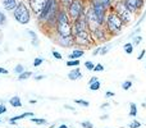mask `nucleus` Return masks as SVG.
I'll use <instances>...</instances> for the list:
<instances>
[{
	"label": "nucleus",
	"mask_w": 146,
	"mask_h": 128,
	"mask_svg": "<svg viewBox=\"0 0 146 128\" xmlns=\"http://www.w3.org/2000/svg\"><path fill=\"white\" fill-rule=\"evenodd\" d=\"M90 7L92 8L94 13H95L96 18H98L100 26L105 25V19L106 15H108V8L100 1V0H90Z\"/></svg>",
	"instance_id": "obj_6"
},
{
	"label": "nucleus",
	"mask_w": 146,
	"mask_h": 128,
	"mask_svg": "<svg viewBox=\"0 0 146 128\" xmlns=\"http://www.w3.org/2000/svg\"><path fill=\"white\" fill-rule=\"evenodd\" d=\"M32 117H35V114H33L32 111H26V113L21 114V115H14V117H12V118L9 119V123H10V124H17V122L21 121V119L32 118Z\"/></svg>",
	"instance_id": "obj_14"
},
{
	"label": "nucleus",
	"mask_w": 146,
	"mask_h": 128,
	"mask_svg": "<svg viewBox=\"0 0 146 128\" xmlns=\"http://www.w3.org/2000/svg\"><path fill=\"white\" fill-rule=\"evenodd\" d=\"M25 70H26V69H25V67H23L22 64H17V65L14 67V73H15V74H18V76H19L21 73H23Z\"/></svg>",
	"instance_id": "obj_29"
},
{
	"label": "nucleus",
	"mask_w": 146,
	"mask_h": 128,
	"mask_svg": "<svg viewBox=\"0 0 146 128\" xmlns=\"http://www.w3.org/2000/svg\"><path fill=\"white\" fill-rule=\"evenodd\" d=\"M73 40H74V48H91L92 45H95V40L92 37V33L90 30L82 31V32H78L73 36Z\"/></svg>",
	"instance_id": "obj_4"
},
{
	"label": "nucleus",
	"mask_w": 146,
	"mask_h": 128,
	"mask_svg": "<svg viewBox=\"0 0 146 128\" xmlns=\"http://www.w3.org/2000/svg\"><path fill=\"white\" fill-rule=\"evenodd\" d=\"M101 3H103L104 5H105L108 9H110L111 7H113V0H100Z\"/></svg>",
	"instance_id": "obj_35"
},
{
	"label": "nucleus",
	"mask_w": 146,
	"mask_h": 128,
	"mask_svg": "<svg viewBox=\"0 0 146 128\" xmlns=\"http://www.w3.org/2000/svg\"><path fill=\"white\" fill-rule=\"evenodd\" d=\"M71 1H72V0H59V3H60V5H62V7H63V8H66V9H67V8H68V5L71 4Z\"/></svg>",
	"instance_id": "obj_38"
},
{
	"label": "nucleus",
	"mask_w": 146,
	"mask_h": 128,
	"mask_svg": "<svg viewBox=\"0 0 146 128\" xmlns=\"http://www.w3.org/2000/svg\"><path fill=\"white\" fill-rule=\"evenodd\" d=\"M4 113H7V106H5L4 104H0V115Z\"/></svg>",
	"instance_id": "obj_44"
},
{
	"label": "nucleus",
	"mask_w": 146,
	"mask_h": 128,
	"mask_svg": "<svg viewBox=\"0 0 146 128\" xmlns=\"http://www.w3.org/2000/svg\"><path fill=\"white\" fill-rule=\"evenodd\" d=\"M104 27L106 28V31H108V33L110 36H118L119 33L122 32V30L126 27V23L119 18V15L117 14V13H114L113 10H111V12L108 13V15H106Z\"/></svg>",
	"instance_id": "obj_2"
},
{
	"label": "nucleus",
	"mask_w": 146,
	"mask_h": 128,
	"mask_svg": "<svg viewBox=\"0 0 146 128\" xmlns=\"http://www.w3.org/2000/svg\"><path fill=\"white\" fill-rule=\"evenodd\" d=\"M100 51H101V46H96L92 50V55H100Z\"/></svg>",
	"instance_id": "obj_41"
},
{
	"label": "nucleus",
	"mask_w": 146,
	"mask_h": 128,
	"mask_svg": "<svg viewBox=\"0 0 146 128\" xmlns=\"http://www.w3.org/2000/svg\"><path fill=\"white\" fill-rule=\"evenodd\" d=\"M0 123H1V118H0Z\"/></svg>",
	"instance_id": "obj_52"
},
{
	"label": "nucleus",
	"mask_w": 146,
	"mask_h": 128,
	"mask_svg": "<svg viewBox=\"0 0 146 128\" xmlns=\"http://www.w3.org/2000/svg\"><path fill=\"white\" fill-rule=\"evenodd\" d=\"M5 23H7V17H5V15L0 12V26H4Z\"/></svg>",
	"instance_id": "obj_40"
},
{
	"label": "nucleus",
	"mask_w": 146,
	"mask_h": 128,
	"mask_svg": "<svg viewBox=\"0 0 146 128\" xmlns=\"http://www.w3.org/2000/svg\"><path fill=\"white\" fill-rule=\"evenodd\" d=\"M96 81H99V78L96 77V76H92V77L88 80V85H91V83H94V82H96Z\"/></svg>",
	"instance_id": "obj_45"
},
{
	"label": "nucleus",
	"mask_w": 146,
	"mask_h": 128,
	"mask_svg": "<svg viewBox=\"0 0 146 128\" xmlns=\"http://www.w3.org/2000/svg\"><path fill=\"white\" fill-rule=\"evenodd\" d=\"M30 121L32 122V123L35 124H38V126H44V124H48V121L44 118H35V117H32V118H30Z\"/></svg>",
	"instance_id": "obj_23"
},
{
	"label": "nucleus",
	"mask_w": 146,
	"mask_h": 128,
	"mask_svg": "<svg viewBox=\"0 0 146 128\" xmlns=\"http://www.w3.org/2000/svg\"><path fill=\"white\" fill-rule=\"evenodd\" d=\"M108 118H109V115H108V114H104V115L101 117L100 119H101V121H106V119H108Z\"/></svg>",
	"instance_id": "obj_50"
},
{
	"label": "nucleus",
	"mask_w": 146,
	"mask_h": 128,
	"mask_svg": "<svg viewBox=\"0 0 146 128\" xmlns=\"http://www.w3.org/2000/svg\"><path fill=\"white\" fill-rule=\"evenodd\" d=\"M129 117L136 118L137 117V105L136 103H129Z\"/></svg>",
	"instance_id": "obj_21"
},
{
	"label": "nucleus",
	"mask_w": 146,
	"mask_h": 128,
	"mask_svg": "<svg viewBox=\"0 0 146 128\" xmlns=\"http://www.w3.org/2000/svg\"><path fill=\"white\" fill-rule=\"evenodd\" d=\"M85 15H86V22H87V28L91 31V32L95 31L98 27H100V23H99L98 18H96L95 13H94V10H92V8L91 7L86 8Z\"/></svg>",
	"instance_id": "obj_8"
},
{
	"label": "nucleus",
	"mask_w": 146,
	"mask_h": 128,
	"mask_svg": "<svg viewBox=\"0 0 146 128\" xmlns=\"http://www.w3.org/2000/svg\"><path fill=\"white\" fill-rule=\"evenodd\" d=\"M145 18H146V12H144V13H142V17H141V18H140V19H139V22H137V23H136V27H139V26H140V25H141V23H142V21H144V19H145Z\"/></svg>",
	"instance_id": "obj_42"
},
{
	"label": "nucleus",
	"mask_w": 146,
	"mask_h": 128,
	"mask_svg": "<svg viewBox=\"0 0 146 128\" xmlns=\"http://www.w3.org/2000/svg\"><path fill=\"white\" fill-rule=\"evenodd\" d=\"M131 87H132V81L131 80H127V81H124V82L122 83V88H123L124 91L131 90Z\"/></svg>",
	"instance_id": "obj_27"
},
{
	"label": "nucleus",
	"mask_w": 146,
	"mask_h": 128,
	"mask_svg": "<svg viewBox=\"0 0 146 128\" xmlns=\"http://www.w3.org/2000/svg\"><path fill=\"white\" fill-rule=\"evenodd\" d=\"M80 124H81V127L82 128H95L94 127V124L91 123L90 121H83V122H81Z\"/></svg>",
	"instance_id": "obj_32"
},
{
	"label": "nucleus",
	"mask_w": 146,
	"mask_h": 128,
	"mask_svg": "<svg viewBox=\"0 0 146 128\" xmlns=\"http://www.w3.org/2000/svg\"><path fill=\"white\" fill-rule=\"evenodd\" d=\"M44 78H45V76H44V74H36L35 76V77H33V80H35V81H41V80H44Z\"/></svg>",
	"instance_id": "obj_46"
},
{
	"label": "nucleus",
	"mask_w": 146,
	"mask_h": 128,
	"mask_svg": "<svg viewBox=\"0 0 146 128\" xmlns=\"http://www.w3.org/2000/svg\"><path fill=\"white\" fill-rule=\"evenodd\" d=\"M42 63H44V59L42 58H36L35 60H33V67L37 68V67H40Z\"/></svg>",
	"instance_id": "obj_36"
},
{
	"label": "nucleus",
	"mask_w": 146,
	"mask_h": 128,
	"mask_svg": "<svg viewBox=\"0 0 146 128\" xmlns=\"http://www.w3.org/2000/svg\"><path fill=\"white\" fill-rule=\"evenodd\" d=\"M108 108H110V104H109V103H104L103 105H101V109H104V110H105V109H108Z\"/></svg>",
	"instance_id": "obj_49"
},
{
	"label": "nucleus",
	"mask_w": 146,
	"mask_h": 128,
	"mask_svg": "<svg viewBox=\"0 0 146 128\" xmlns=\"http://www.w3.org/2000/svg\"><path fill=\"white\" fill-rule=\"evenodd\" d=\"M122 1L126 5L127 9L131 10L132 13L141 12V9L144 8V4H145V0H122Z\"/></svg>",
	"instance_id": "obj_11"
},
{
	"label": "nucleus",
	"mask_w": 146,
	"mask_h": 128,
	"mask_svg": "<svg viewBox=\"0 0 146 128\" xmlns=\"http://www.w3.org/2000/svg\"><path fill=\"white\" fill-rule=\"evenodd\" d=\"M82 78V72H81L80 68H73L71 72L68 73V80L71 81H77V80H81Z\"/></svg>",
	"instance_id": "obj_15"
},
{
	"label": "nucleus",
	"mask_w": 146,
	"mask_h": 128,
	"mask_svg": "<svg viewBox=\"0 0 146 128\" xmlns=\"http://www.w3.org/2000/svg\"><path fill=\"white\" fill-rule=\"evenodd\" d=\"M91 33H92V37H94V40H95L96 44L106 42V41L109 40V33H108V31H106V28L104 27V26L98 27L95 31H92Z\"/></svg>",
	"instance_id": "obj_10"
},
{
	"label": "nucleus",
	"mask_w": 146,
	"mask_h": 128,
	"mask_svg": "<svg viewBox=\"0 0 146 128\" xmlns=\"http://www.w3.org/2000/svg\"><path fill=\"white\" fill-rule=\"evenodd\" d=\"M64 109H67V110H71V111H73V113H76V109L73 108V106H71V105H64Z\"/></svg>",
	"instance_id": "obj_47"
},
{
	"label": "nucleus",
	"mask_w": 146,
	"mask_h": 128,
	"mask_svg": "<svg viewBox=\"0 0 146 128\" xmlns=\"http://www.w3.org/2000/svg\"><path fill=\"white\" fill-rule=\"evenodd\" d=\"M104 69H105V67H104L101 63L95 64V67H94V72H103Z\"/></svg>",
	"instance_id": "obj_33"
},
{
	"label": "nucleus",
	"mask_w": 146,
	"mask_h": 128,
	"mask_svg": "<svg viewBox=\"0 0 146 128\" xmlns=\"http://www.w3.org/2000/svg\"><path fill=\"white\" fill-rule=\"evenodd\" d=\"M110 9L113 10L114 13H117V14L119 15V18H121V19L126 23V26L129 25V23L133 21V13H132L131 10L127 9L126 5L123 4V1H122V0H119V1H117L115 4H113V7H111Z\"/></svg>",
	"instance_id": "obj_5"
},
{
	"label": "nucleus",
	"mask_w": 146,
	"mask_h": 128,
	"mask_svg": "<svg viewBox=\"0 0 146 128\" xmlns=\"http://www.w3.org/2000/svg\"><path fill=\"white\" fill-rule=\"evenodd\" d=\"M142 124L140 123L139 121H136V119H133V121H131L129 122V124H128V128H140Z\"/></svg>",
	"instance_id": "obj_30"
},
{
	"label": "nucleus",
	"mask_w": 146,
	"mask_h": 128,
	"mask_svg": "<svg viewBox=\"0 0 146 128\" xmlns=\"http://www.w3.org/2000/svg\"><path fill=\"white\" fill-rule=\"evenodd\" d=\"M13 17L21 25H28L31 21V12L30 8L26 5V3L18 1V5L15 7V9L13 10Z\"/></svg>",
	"instance_id": "obj_3"
},
{
	"label": "nucleus",
	"mask_w": 146,
	"mask_h": 128,
	"mask_svg": "<svg viewBox=\"0 0 146 128\" xmlns=\"http://www.w3.org/2000/svg\"><path fill=\"white\" fill-rule=\"evenodd\" d=\"M145 68H146V64H145Z\"/></svg>",
	"instance_id": "obj_53"
},
{
	"label": "nucleus",
	"mask_w": 146,
	"mask_h": 128,
	"mask_svg": "<svg viewBox=\"0 0 146 128\" xmlns=\"http://www.w3.org/2000/svg\"><path fill=\"white\" fill-rule=\"evenodd\" d=\"M100 87H101L100 81H96V82H94V83H91V85H88V88H90L91 91H99V90H100Z\"/></svg>",
	"instance_id": "obj_26"
},
{
	"label": "nucleus",
	"mask_w": 146,
	"mask_h": 128,
	"mask_svg": "<svg viewBox=\"0 0 146 128\" xmlns=\"http://www.w3.org/2000/svg\"><path fill=\"white\" fill-rule=\"evenodd\" d=\"M32 72L31 70H25L23 73H21L19 74V77H18V81H26V80H28L30 77H32Z\"/></svg>",
	"instance_id": "obj_22"
},
{
	"label": "nucleus",
	"mask_w": 146,
	"mask_h": 128,
	"mask_svg": "<svg viewBox=\"0 0 146 128\" xmlns=\"http://www.w3.org/2000/svg\"><path fill=\"white\" fill-rule=\"evenodd\" d=\"M56 44L62 48H73L74 45V40H73V36L71 37H56Z\"/></svg>",
	"instance_id": "obj_13"
},
{
	"label": "nucleus",
	"mask_w": 146,
	"mask_h": 128,
	"mask_svg": "<svg viewBox=\"0 0 146 128\" xmlns=\"http://www.w3.org/2000/svg\"><path fill=\"white\" fill-rule=\"evenodd\" d=\"M9 104L13 108H22V101H21L19 96H13V97H10Z\"/></svg>",
	"instance_id": "obj_19"
},
{
	"label": "nucleus",
	"mask_w": 146,
	"mask_h": 128,
	"mask_svg": "<svg viewBox=\"0 0 146 128\" xmlns=\"http://www.w3.org/2000/svg\"><path fill=\"white\" fill-rule=\"evenodd\" d=\"M58 128H69V127L67 126V124H60V126H59Z\"/></svg>",
	"instance_id": "obj_51"
},
{
	"label": "nucleus",
	"mask_w": 146,
	"mask_h": 128,
	"mask_svg": "<svg viewBox=\"0 0 146 128\" xmlns=\"http://www.w3.org/2000/svg\"><path fill=\"white\" fill-rule=\"evenodd\" d=\"M8 69H5V68H3V67H0V74H8Z\"/></svg>",
	"instance_id": "obj_48"
},
{
	"label": "nucleus",
	"mask_w": 146,
	"mask_h": 128,
	"mask_svg": "<svg viewBox=\"0 0 146 128\" xmlns=\"http://www.w3.org/2000/svg\"><path fill=\"white\" fill-rule=\"evenodd\" d=\"M131 40H132V44H133L135 46H137V45H140V44L142 42V36H141V35L132 36V37H131Z\"/></svg>",
	"instance_id": "obj_25"
},
{
	"label": "nucleus",
	"mask_w": 146,
	"mask_h": 128,
	"mask_svg": "<svg viewBox=\"0 0 146 128\" xmlns=\"http://www.w3.org/2000/svg\"><path fill=\"white\" fill-rule=\"evenodd\" d=\"M55 36L58 37H71L72 36V19L66 8L62 7L59 10L55 25Z\"/></svg>",
	"instance_id": "obj_1"
},
{
	"label": "nucleus",
	"mask_w": 146,
	"mask_h": 128,
	"mask_svg": "<svg viewBox=\"0 0 146 128\" xmlns=\"http://www.w3.org/2000/svg\"><path fill=\"white\" fill-rule=\"evenodd\" d=\"M17 5H18L17 0H3V7L7 10H14Z\"/></svg>",
	"instance_id": "obj_17"
},
{
	"label": "nucleus",
	"mask_w": 146,
	"mask_h": 128,
	"mask_svg": "<svg viewBox=\"0 0 146 128\" xmlns=\"http://www.w3.org/2000/svg\"><path fill=\"white\" fill-rule=\"evenodd\" d=\"M86 30H88V28H87V22H86L85 14H82L80 18H77V19L72 21V36H74L76 33L82 32V31H86Z\"/></svg>",
	"instance_id": "obj_9"
},
{
	"label": "nucleus",
	"mask_w": 146,
	"mask_h": 128,
	"mask_svg": "<svg viewBox=\"0 0 146 128\" xmlns=\"http://www.w3.org/2000/svg\"><path fill=\"white\" fill-rule=\"evenodd\" d=\"M145 55H146V50H145V49H142V50L139 53V55H137V60H139V62L142 60V59L145 58Z\"/></svg>",
	"instance_id": "obj_39"
},
{
	"label": "nucleus",
	"mask_w": 146,
	"mask_h": 128,
	"mask_svg": "<svg viewBox=\"0 0 146 128\" xmlns=\"http://www.w3.org/2000/svg\"><path fill=\"white\" fill-rule=\"evenodd\" d=\"M27 35H30V37H31V44H32V46H33V48H37L38 44H40V41H38L36 32H35V31H32V30H27Z\"/></svg>",
	"instance_id": "obj_18"
},
{
	"label": "nucleus",
	"mask_w": 146,
	"mask_h": 128,
	"mask_svg": "<svg viewBox=\"0 0 146 128\" xmlns=\"http://www.w3.org/2000/svg\"><path fill=\"white\" fill-rule=\"evenodd\" d=\"M114 96H115V94H114L113 91H106V92H105V97H106V99H109V97H114Z\"/></svg>",
	"instance_id": "obj_43"
},
{
	"label": "nucleus",
	"mask_w": 146,
	"mask_h": 128,
	"mask_svg": "<svg viewBox=\"0 0 146 128\" xmlns=\"http://www.w3.org/2000/svg\"><path fill=\"white\" fill-rule=\"evenodd\" d=\"M85 55V49L82 48H74L72 50V53L68 55V59H80Z\"/></svg>",
	"instance_id": "obj_16"
},
{
	"label": "nucleus",
	"mask_w": 146,
	"mask_h": 128,
	"mask_svg": "<svg viewBox=\"0 0 146 128\" xmlns=\"http://www.w3.org/2000/svg\"><path fill=\"white\" fill-rule=\"evenodd\" d=\"M133 49H135V45L132 42H126L123 45V50L127 55H131V54L133 53Z\"/></svg>",
	"instance_id": "obj_20"
},
{
	"label": "nucleus",
	"mask_w": 146,
	"mask_h": 128,
	"mask_svg": "<svg viewBox=\"0 0 146 128\" xmlns=\"http://www.w3.org/2000/svg\"><path fill=\"white\" fill-rule=\"evenodd\" d=\"M94 67H95V64H94L91 60L85 62V68H86L87 70H94Z\"/></svg>",
	"instance_id": "obj_34"
},
{
	"label": "nucleus",
	"mask_w": 146,
	"mask_h": 128,
	"mask_svg": "<svg viewBox=\"0 0 146 128\" xmlns=\"http://www.w3.org/2000/svg\"><path fill=\"white\" fill-rule=\"evenodd\" d=\"M111 49V44H106V45L101 46V51H100V55H105L108 54V51Z\"/></svg>",
	"instance_id": "obj_28"
},
{
	"label": "nucleus",
	"mask_w": 146,
	"mask_h": 128,
	"mask_svg": "<svg viewBox=\"0 0 146 128\" xmlns=\"http://www.w3.org/2000/svg\"><path fill=\"white\" fill-rule=\"evenodd\" d=\"M67 12H68L72 21L80 18L81 15L85 14V12H86V7H85L83 0H72L71 4L67 8Z\"/></svg>",
	"instance_id": "obj_7"
},
{
	"label": "nucleus",
	"mask_w": 146,
	"mask_h": 128,
	"mask_svg": "<svg viewBox=\"0 0 146 128\" xmlns=\"http://www.w3.org/2000/svg\"><path fill=\"white\" fill-rule=\"evenodd\" d=\"M74 103H76V104H78V105H81V106H83V108H87V106L90 105V103H88V101L81 100V99H76Z\"/></svg>",
	"instance_id": "obj_31"
},
{
	"label": "nucleus",
	"mask_w": 146,
	"mask_h": 128,
	"mask_svg": "<svg viewBox=\"0 0 146 128\" xmlns=\"http://www.w3.org/2000/svg\"><path fill=\"white\" fill-rule=\"evenodd\" d=\"M46 0H28V5H30V9L32 10V13L38 17L42 12L44 7H45Z\"/></svg>",
	"instance_id": "obj_12"
},
{
	"label": "nucleus",
	"mask_w": 146,
	"mask_h": 128,
	"mask_svg": "<svg viewBox=\"0 0 146 128\" xmlns=\"http://www.w3.org/2000/svg\"><path fill=\"white\" fill-rule=\"evenodd\" d=\"M51 54H53V56H54L55 59H58V60H62V59H63L62 54L59 53V51H56V50H53V51H51Z\"/></svg>",
	"instance_id": "obj_37"
},
{
	"label": "nucleus",
	"mask_w": 146,
	"mask_h": 128,
	"mask_svg": "<svg viewBox=\"0 0 146 128\" xmlns=\"http://www.w3.org/2000/svg\"><path fill=\"white\" fill-rule=\"evenodd\" d=\"M67 67H80V59H68L67 60Z\"/></svg>",
	"instance_id": "obj_24"
}]
</instances>
